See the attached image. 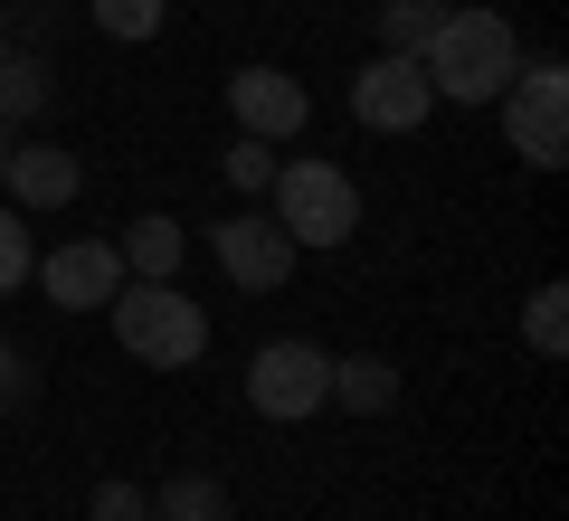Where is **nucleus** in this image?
<instances>
[{
  "instance_id": "f3484780",
  "label": "nucleus",
  "mask_w": 569,
  "mask_h": 521,
  "mask_svg": "<svg viewBox=\"0 0 569 521\" xmlns=\"http://www.w3.org/2000/svg\"><path fill=\"white\" fill-rule=\"evenodd\" d=\"M437 20H447L437 0H389V10H380V48H389V58H418V48L437 39Z\"/></svg>"
},
{
  "instance_id": "6e6552de",
  "label": "nucleus",
  "mask_w": 569,
  "mask_h": 521,
  "mask_svg": "<svg viewBox=\"0 0 569 521\" xmlns=\"http://www.w3.org/2000/svg\"><path fill=\"white\" fill-rule=\"evenodd\" d=\"M39 275V294L58 303V313H104V303L123 294V257H114V238H67L48 265H29Z\"/></svg>"
},
{
  "instance_id": "4be33fe9",
  "label": "nucleus",
  "mask_w": 569,
  "mask_h": 521,
  "mask_svg": "<svg viewBox=\"0 0 569 521\" xmlns=\"http://www.w3.org/2000/svg\"><path fill=\"white\" fill-rule=\"evenodd\" d=\"M0 48H10V20H0Z\"/></svg>"
},
{
  "instance_id": "0eeeda50",
  "label": "nucleus",
  "mask_w": 569,
  "mask_h": 521,
  "mask_svg": "<svg viewBox=\"0 0 569 521\" xmlns=\"http://www.w3.org/2000/svg\"><path fill=\"white\" fill-rule=\"evenodd\" d=\"M427 104H437V86H427L418 58H389V48H380V58L351 77V114H361L370 133H418Z\"/></svg>"
},
{
  "instance_id": "7ed1b4c3",
  "label": "nucleus",
  "mask_w": 569,
  "mask_h": 521,
  "mask_svg": "<svg viewBox=\"0 0 569 521\" xmlns=\"http://www.w3.org/2000/svg\"><path fill=\"white\" fill-rule=\"evenodd\" d=\"M104 322H114V341L142 370H190L209 351V313L181 284H152V275H123V294L104 303Z\"/></svg>"
},
{
  "instance_id": "9d476101",
  "label": "nucleus",
  "mask_w": 569,
  "mask_h": 521,
  "mask_svg": "<svg viewBox=\"0 0 569 521\" xmlns=\"http://www.w3.org/2000/svg\"><path fill=\"white\" fill-rule=\"evenodd\" d=\"M10 209H67L86 190V161L58 152V142H10V171H0Z\"/></svg>"
},
{
  "instance_id": "a211bd4d",
  "label": "nucleus",
  "mask_w": 569,
  "mask_h": 521,
  "mask_svg": "<svg viewBox=\"0 0 569 521\" xmlns=\"http://www.w3.org/2000/svg\"><path fill=\"white\" fill-rule=\"evenodd\" d=\"M266 181H276V142L238 133V142H228V190H247V200H266Z\"/></svg>"
},
{
  "instance_id": "1a4fd4ad",
  "label": "nucleus",
  "mask_w": 569,
  "mask_h": 521,
  "mask_svg": "<svg viewBox=\"0 0 569 521\" xmlns=\"http://www.w3.org/2000/svg\"><path fill=\"white\" fill-rule=\"evenodd\" d=\"M228 114L257 142H295L313 123V96H305V77H284V67H238V77H228Z\"/></svg>"
},
{
  "instance_id": "9b49d317",
  "label": "nucleus",
  "mask_w": 569,
  "mask_h": 521,
  "mask_svg": "<svg viewBox=\"0 0 569 521\" xmlns=\"http://www.w3.org/2000/svg\"><path fill=\"white\" fill-rule=\"evenodd\" d=\"M114 257H123V275H152V284H181V257H190V228L181 219H133L114 238Z\"/></svg>"
},
{
  "instance_id": "ddd939ff",
  "label": "nucleus",
  "mask_w": 569,
  "mask_h": 521,
  "mask_svg": "<svg viewBox=\"0 0 569 521\" xmlns=\"http://www.w3.org/2000/svg\"><path fill=\"white\" fill-rule=\"evenodd\" d=\"M29 114H48V67L29 48H0V133H20Z\"/></svg>"
},
{
  "instance_id": "423d86ee",
  "label": "nucleus",
  "mask_w": 569,
  "mask_h": 521,
  "mask_svg": "<svg viewBox=\"0 0 569 521\" xmlns=\"http://www.w3.org/2000/svg\"><path fill=\"white\" fill-rule=\"evenodd\" d=\"M209 257L228 265V284H238V294H276V284L295 275V238H284L266 209H228V219L209 228Z\"/></svg>"
},
{
  "instance_id": "39448f33",
  "label": "nucleus",
  "mask_w": 569,
  "mask_h": 521,
  "mask_svg": "<svg viewBox=\"0 0 569 521\" xmlns=\"http://www.w3.org/2000/svg\"><path fill=\"white\" fill-rule=\"evenodd\" d=\"M247 408L266 427H305L313 408H332V351H313V341H266L257 361H247Z\"/></svg>"
},
{
  "instance_id": "f8f14e48",
  "label": "nucleus",
  "mask_w": 569,
  "mask_h": 521,
  "mask_svg": "<svg viewBox=\"0 0 569 521\" xmlns=\"http://www.w3.org/2000/svg\"><path fill=\"white\" fill-rule=\"evenodd\" d=\"M332 408H351V418H380V408H399V370H389L380 351H351V361H332Z\"/></svg>"
},
{
  "instance_id": "aec40b11",
  "label": "nucleus",
  "mask_w": 569,
  "mask_h": 521,
  "mask_svg": "<svg viewBox=\"0 0 569 521\" xmlns=\"http://www.w3.org/2000/svg\"><path fill=\"white\" fill-rule=\"evenodd\" d=\"M86 512H96V521H152V493H142V483H96V493H86Z\"/></svg>"
},
{
  "instance_id": "f257e3e1",
  "label": "nucleus",
  "mask_w": 569,
  "mask_h": 521,
  "mask_svg": "<svg viewBox=\"0 0 569 521\" xmlns=\"http://www.w3.org/2000/svg\"><path fill=\"white\" fill-rule=\"evenodd\" d=\"M418 67H427V86H437L447 104H493L512 77H522V39H512L503 10L466 0V10H447V20H437V39L418 48Z\"/></svg>"
},
{
  "instance_id": "4468645a",
  "label": "nucleus",
  "mask_w": 569,
  "mask_h": 521,
  "mask_svg": "<svg viewBox=\"0 0 569 521\" xmlns=\"http://www.w3.org/2000/svg\"><path fill=\"white\" fill-rule=\"evenodd\" d=\"M152 521H228V483L219 474H171L152 493Z\"/></svg>"
},
{
  "instance_id": "20e7f679",
  "label": "nucleus",
  "mask_w": 569,
  "mask_h": 521,
  "mask_svg": "<svg viewBox=\"0 0 569 521\" xmlns=\"http://www.w3.org/2000/svg\"><path fill=\"white\" fill-rule=\"evenodd\" d=\"M503 142L531 161V171H560L569 161V67L560 58H522V77L503 86Z\"/></svg>"
},
{
  "instance_id": "6ab92c4d",
  "label": "nucleus",
  "mask_w": 569,
  "mask_h": 521,
  "mask_svg": "<svg viewBox=\"0 0 569 521\" xmlns=\"http://www.w3.org/2000/svg\"><path fill=\"white\" fill-rule=\"evenodd\" d=\"M29 265H39V247H29V219L0 200V294H10V284H29Z\"/></svg>"
},
{
  "instance_id": "412c9836",
  "label": "nucleus",
  "mask_w": 569,
  "mask_h": 521,
  "mask_svg": "<svg viewBox=\"0 0 569 521\" xmlns=\"http://www.w3.org/2000/svg\"><path fill=\"white\" fill-rule=\"evenodd\" d=\"M0 171H10V133H0Z\"/></svg>"
},
{
  "instance_id": "f03ea898",
  "label": "nucleus",
  "mask_w": 569,
  "mask_h": 521,
  "mask_svg": "<svg viewBox=\"0 0 569 521\" xmlns=\"http://www.w3.org/2000/svg\"><path fill=\"white\" fill-rule=\"evenodd\" d=\"M266 219L295 238V257L351 247V238H361V181H351L342 161H323V152L276 161V181H266Z\"/></svg>"
},
{
  "instance_id": "dca6fc26",
  "label": "nucleus",
  "mask_w": 569,
  "mask_h": 521,
  "mask_svg": "<svg viewBox=\"0 0 569 521\" xmlns=\"http://www.w3.org/2000/svg\"><path fill=\"white\" fill-rule=\"evenodd\" d=\"M86 10H96V29H104V39H123V48L162 39V20H171V0H86Z\"/></svg>"
},
{
  "instance_id": "2eb2a0df",
  "label": "nucleus",
  "mask_w": 569,
  "mask_h": 521,
  "mask_svg": "<svg viewBox=\"0 0 569 521\" xmlns=\"http://www.w3.org/2000/svg\"><path fill=\"white\" fill-rule=\"evenodd\" d=\"M522 341L541 351V361H560V351H569V284H560V275L531 284V303H522Z\"/></svg>"
}]
</instances>
